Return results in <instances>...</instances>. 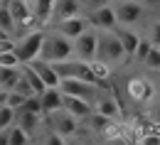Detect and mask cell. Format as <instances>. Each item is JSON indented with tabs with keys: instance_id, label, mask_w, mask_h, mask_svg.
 Returning <instances> with one entry per match:
<instances>
[{
	"instance_id": "cell-1",
	"label": "cell",
	"mask_w": 160,
	"mask_h": 145,
	"mask_svg": "<svg viewBox=\"0 0 160 145\" xmlns=\"http://www.w3.org/2000/svg\"><path fill=\"white\" fill-rule=\"evenodd\" d=\"M74 57V42L62 37L57 32H44V40H42V49H40V59L44 62H64V59H72Z\"/></svg>"
},
{
	"instance_id": "cell-2",
	"label": "cell",
	"mask_w": 160,
	"mask_h": 145,
	"mask_svg": "<svg viewBox=\"0 0 160 145\" xmlns=\"http://www.w3.org/2000/svg\"><path fill=\"white\" fill-rule=\"evenodd\" d=\"M126 49H123V44L121 40L116 37V32L113 30H103L99 32V47H96V59H101L103 64H108L111 69L113 66H121V64L126 62Z\"/></svg>"
},
{
	"instance_id": "cell-3",
	"label": "cell",
	"mask_w": 160,
	"mask_h": 145,
	"mask_svg": "<svg viewBox=\"0 0 160 145\" xmlns=\"http://www.w3.org/2000/svg\"><path fill=\"white\" fill-rule=\"evenodd\" d=\"M42 40H44V30H32V32H27V35H22V37L15 40L12 52L18 54L20 64H30L32 59H37V57H40Z\"/></svg>"
},
{
	"instance_id": "cell-4",
	"label": "cell",
	"mask_w": 160,
	"mask_h": 145,
	"mask_svg": "<svg viewBox=\"0 0 160 145\" xmlns=\"http://www.w3.org/2000/svg\"><path fill=\"white\" fill-rule=\"evenodd\" d=\"M113 12H116V22L123 27H136L145 17V5L140 0H116L111 2Z\"/></svg>"
},
{
	"instance_id": "cell-5",
	"label": "cell",
	"mask_w": 160,
	"mask_h": 145,
	"mask_svg": "<svg viewBox=\"0 0 160 145\" xmlns=\"http://www.w3.org/2000/svg\"><path fill=\"white\" fill-rule=\"evenodd\" d=\"M47 128H49L52 133L62 135L64 140H69V138H74L77 130H79V118H74L67 108H57V111H49V113H47Z\"/></svg>"
},
{
	"instance_id": "cell-6",
	"label": "cell",
	"mask_w": 160,
	"mask_h": 145,
	"mask_svg": "<svg viewBox=\"0 0 160 145\" xmlns=\"http://www.w3.org/2000/svg\"><path fill=\"white\" fill-rule=\"evenodd\" d=\"M59 79H84V81H94L96 84V76L91 71V64L84 62V59H64V62H57L54 64Z\"/></svg>"
},
{
	"instance_id": "cell-7",
	"label": "cell",
	"mask_w": 160,
	"mask_h": 145,
	"mask_svg": "<svg viewBox=\"0 0 160 145\" xmlns=\"http://www.w3.org/2000/svg\"><path fill=\"white\" fill-rule=\"evenodd\" d=\"M96 47H99V30L96 27H86L74 40V57L84 59V62H94L96 59Z\"/></svg>"
},
{
	"instance_id": "cell-8",
	"label": "cell",
	"mask_w": 160,
	"mask_h": 145,
	"mask_svg": "<svg viewBox=\"0 0 160 145\" xmlns=\"http://www.w3.org/2000/svg\"><path fill=\"white\" fill-rule=\"evenodd\" d=\"M49 27H52V32H57V35H62V37H67V40L74 42L86 27H91V22H89L86 15H74V17H67V20L54 22V25H49Z\"/></svg>"
},
{
	"instance_id": "cell-9",
	"label": "cell",
	"mask_w": 160,
	"mask_h": 145,
	"mask_svg": "<svg viewBox=\"0 0 160 145\" xmlns=\"http://www.w3.org/2000/svg\"><path fill=\"white\" fill-rule=\"evenodd\" d=\"M91 106H94L96 113L111 118V121H118L121 118V106H118V101H116V96L108 94V91H99V89H96V94H94V99H91Z\"/></svg>"
},
{
	"instance_id": "cell-10",
	"label": "cell",
	"mask_w": 160,
	"mask_h": 145,
	"mask_svg": "<svg viewBox=\"0 0 160 145\" xmlns=\"http://www.w3.org/2000/svg\"><path fill=\"white\" fill-rule=\"evenodd\" d=\"M99 84L94 81H84V79H59V91L62 94H69V96H81L86 101L94 99Z\"/></svg>"
},
{
	"instance_id": "cell-11",
	"label": "cell",
	"mask_w": 160,
	"mask_h": 145,
	"mask_svg": "<svg viewBox=\"0 0 160 145\" xmlns=\"http://www.w3.org/2000/svg\"><path fill=\"white\" fill-rule=\"evenodd\" d=\"M86 17H89V22H91V27H96L99 32H103V30H116V27H118V22H116V12H113L111 2L89 10Z\"/></svg>"
},
{
	"instance_id": "cell-12",
	"label": "cell",
	"mask_w": 160,
	"mask_h": 145,
	"mask_svg": "<svg viewBox=\"0 0 160 145\" xmlns=\"http://www.w3.org/2000/svg\"><path fill=\"white\" fill-rule=\"evenodd\" d=\"M62 108H67L74 118H89L91 116V111H94V106L91 101H86V99H81V96H69V94H62Z\"/></svg>"
},
{
	"instance_id": "cell-13",
	"label": "cell",
	"mask_w": 160,
	"mask_h": 145,
	"mask_svg": "<svg viewBox=\"0 0 160 145\" xmlns=\"http://www.w3.org/2000/svg\"><path fill=\"white\" fill-rule=\"evenodd\" d=\"M74 15H81V0H54L49 25H54L59 20H67V17H74Z\"/></svg>"
},
{
	"instance_id": "cell-14",
	"label": "cell",
	"mask_w": 160,
	"mask_h": 145,
	"mask_svg": "<svg viewBox=\"0 0 160 145\" xmlns=\"http://www.w3.org/2000/svg\"><path fill=\"white\" fill-rule=\"evenodd\" d=\"M5 5H8V10H10L15 25H18V30L35 22V17H32V12H30V7H27L25 0H5Z\"/></svg>"
},
{
	"instance_id": "cell-15",
	"label": "cell",
	"mask_w": 160,
	"mask_h": 145,
	"mask_svg": "<svg viewBox=\"0 0 160 145\" xmlns=\"http://www.w3.org/2000/svg\"><path fill=\"white\" fill-rule=\"evenodd\" d=\"M32 17L37 25H49V17H52V7H54V0H25Z\"/></svg>"
},
{
	"instance_id": "cell-16",
	"label": "cell",
	"mask_w": 160,
	"mask_h": 145,
	"mask_svg": "<svg viewBox=\"0 0 160 145\" xmlns=\"http://www.w3.org/2000/svg\"><path fill=\"white\" fill-rule=\"evenodd\" d=\"M30 66L42 76L44 86H59V74H57V69H54V64H52V62H44V59L37 57V59L30 62Z\"/></svg>"
},
{
	"instance_id": "cell-17",
	"label": "cell",
	"mask_w": 160,
	"mask_h": 145,
	"mask_svg": "<svg viewBox=\"0 0 160 145\" xmlns=\"http://www.w3.org/2000/svg\"><path fill=\"white\" fill-rule=\"evenodd\" d=\"M15 123L20 125L30 138H32V135L40 130V125H42V113H32V111H22V108H18Z\"/></svg>"
},
{
	"instance_id": "cell-18",
	"label": "cell",
	"mask_w": 160,
	"mask_h": 145,
	"mask_svg": "<svg viewBox=\"0 0 160 145\" xmlns=\"http://www.w3.org/2000/svg\"><path fill=\"white\" fill-rule=\"evenodd\" d=\"M113 32H116V37L121 40L123 49H126V54L133 57V54H136V47H138V42H140V35L133 30V27H123V25H118Z\"/></svg>"
},
{
	"instance_id": "cell-19",
	"label": "cell",
	"mask_w": 160,
	"mask_h": 145,
	"mask_svg": "<svg viewBox=\"0 0 160 145\" xmlns=\"http://www.w3.org/2000/svg\"><path fill=\"white\" fill-rule=\"evenodd\" d=\"M40 99H42V116H47L49 111L62 108V91H59V86H47V89L40 94Z\"/></svg>"
},
{
	"instance_id": "cell-20",
	"label": "cell",
	"mask_w": 160,
	"mask_h": 145,
	"mask_svg": "<svg viewBox=\"0 0 160 145\" xmlns=\"http://www.w3.org/2000/svg\"><path fill=\"white\" fill-rule=\"evenodd\" d=\"M20 79V64L18 66H5V64H0V89L2 91H10L15 84Z\"/></svg>"
},
{
	"instance_id": "cell-21",
	"label": "cell",
	"mask_w": 160,
	"mask_h": 145,
	"mask_svg": "<svg viewBox=\"0 0 160 145\" xmlns=\"http://www.w3.org/2000/svg\"><path fill=\"white\" fill-rule=\"evenodd\" d=\"M126 91H128V96L133 99V101H145L148 96H150V86L145 79H131L128 86H126Z\"/></svg>"
},
{
	"instance_id": "cell-22",
	"label": "cell",
	"mask_w": 160,
	"mask_h": 145,
	"mask_svg": "<svg viewBox=\"0 0 160 145\" xmlns=\"http://www.w3.org/2000/svg\"><path fill=\"white\" fill-rule=\"evenodd\" d=\"M20 74L27 79V81H30V86H32L37 94H42V91L47 89V86H44V81H42V76L35 71V69H32V66H30V64H20Z\"/></svg>"
},
{
	"instance_id": "cell-23",
	"label": "cell",
	"mask_w": 160,
	"mask_h": 145,
	"mask_svg": "<svg viewBox=\"0 0 160 145\" xmlns=\"http://www.w3.org/2000/svg\"><path fill=\"white\" fill-rule=\"evenodd\" d=\"M8 145H30V135L18 123H12L8 128Z\"/></svg>"
},
{
	"instance_id": "cell-24",
	"label": "cell",
	"mask_w": 160,
	"mask_h": 145,
	"mask_svg": "<svg viewBox=\"0 0 160 145\" xmlns=\"http://www.w3.org/2000/svg\"><path fill=\"white\" fill-rule=\"evenodd\" d=\"M0 30H2L5 35H10V37H15V32H18V25H15V20H12L8 5L0 7Z\"/></svg>"
},
{
	"instance_id": "cell-25",
	"label": "cell",
	"mask_w": 160,
	"mask_h": 145,
	"mask_svg": "<svg viewBox=\"0 0 160 145\" xmlns=\"http://www.w3.org/2000/svg\"><path fill=\"white\" fill-rule=\"evenodd\" d=\"M89 64H91V71H94V76H96V84L108 81V76H111V66H108V64H103L101 59H94V62H89Z\"/></svg>"
},
{
	"instance_id": "cell-26",
	"label": "cell",
	"mask_w": 160,
	"mask_h": 145,
	"mask_svg": "<svg viewBox=\"0 0 160 145\" xmlns=\"http://www.w3.org/2000/svg\"><path fill=\"white\" fill-rule=\"evenodd\" d=\"M15 116H18V111L15 108H10V106H0V130H8L10 125L15 123Z\"/></svg>"
},
{
	"instance_id": "cell-27",
	"label": "cell",
	"mask_w": 160,
	"mask_h": 145,
	"mask_svg": "<svg viewBox=\"0 0 160 145\" xmlns=\"http://www.w3.org/2000/svg\"><path fill=\"white\" fill-rule=\"evenodd\" d=\"M25 99L27 96H22L20 91H5V106H10V108H20L22 104H25Z\"/></svg>"
},
{
	"instance_id": "cell-28",
	"label": "cell",
	"mask_w": 160,
	"mask_h": 145,
	"mask_svg": "<svg viewBox=\"0 0 160 145\" xmlns=\"http://www.w3.org/2000/svg\"><path fill=\"white\" fill-rule=\"evenodd\" d=\"M153 47H155V44H153V42L148 40V37H140V42H138V47H136V54H133V57L143 62V59L148 57V52H150Z\"/></svg>"
},
{
	"instance_id": "cell-29",
	"label": "cell",
	"mask_w": 160,
	"mask_h": 145,
	"mask_svg": "<svg viewBox=\"0 0 160 145\" xmlns=\"http://www.w3.org/2000/svg\"><path fill=\"white\" fill-rule=\"evenodd\" d=\"M10 91H20L22 96H35V94H37V91H35V89L30 86V81H27V79H25L22 74H20V79H18V84H15V86H12Z\"/></svg>"
},
{
	"instance_id": "cell-30",
	"label": "cell",
	"mask_w": 160,
	"mask_h": 145,
	"mask_svg": "<svg viewBox=\"0 0 160 145\" xmlns=\"http://www.w3.org/2000/svg\"><path fill=\"white\" fill-rule=\"evenodd\" d=\"M143 64H145L148 69H160V47H153V49L148 52V57L143 59Z\"/></svg>"
},
{
	"instance_id": "cell-31",
	"label": "cell",
	"mask_w": 160,
	"mask_h": 145,
	"mask_svg": "<svg viewBox=\"0 0 160 145\" xmlns=\"http://www.w3.org/2000/svg\"><path fill=\"white\" fill-rule=\"evenodd\" d=\"M0 64H5V66H18L20 59H18V54H15L12 49H8V52H0Z\"/></svg>"
},
{
	"instance_id": "cell-32",
	"label": "cell",
	"mask_w": 160,
	"mask_h": 145,
	"mask_svg": "<svg viewBox=\"0 0 160 145\" xmlns=\"http://www.w3.org/2000/svg\"><path fill=\"white\" fill-rule=\"evenodd\" d=\"M148 40L153 42L155 47H160V20H155L150 27H148Z\"/></svg>"
},
{
	"instance_id": "cell-33",
	"label": "cell",
	"mask_w": 160,
	"mask_h": 145,
	"mask_svg": "<svg viewBox=\"0 0 160 145\" xmlns=\"http://www.w3.org/2000/svg\"><path fill=\"white\" fill-rule=\"evenodd\" d=\"M42 145H67V140H64L62 135H57V133H52V130H49V133L44 135Z\"/></svg>"
},
{
	"instance_id": "cell-34",
	"label": "cell",
	"mask_w": 160,
	"mask_h": 145,
	"mask_svg": "<svg viewBox=\"0 0 160 145\" xmlns=\"http://www.w3.org/2000/svg\"><path fill=\"white\" fill-rule=\"evenodd\" d=\"M111 0H81V7L86 10H94V7H101V5H108Z\"/></svg>"
},
{
	"instance_id": "cell-35",
	"label": "cell",
	"mask_w": 160,
	"mask_h": 145,
	"mask_svg": "<svg viewBox=\"0 0 160 145\" xmlns=\"http://www.w3.org/2000/svg\"><path fill=\"white\" fill-rule=\"evenodd\" d=\"M140 145H160V133H148V135H143L140 138Z\"/></svg>"
},
{
	"instance_id": "cell-36",
	"label": "cell",
	"mask_w": 160,
	"mask_h": 145,
	"mask_svg": "<svg viewBox=\"0 0 160 145\" xmlns=\"http://www.w3.org/2000/svg\"><path fill=\"white\" fill-rule=\"evenodd\" d=\"M0 145H8V130H0Z\"/></svg>"
},
{
	"instance_id": "cell-37",
	"label": "cell",
	"mask_w": 160,
	"mask_h": 145,
	"mask_svg": "<svg viewBox=\"0 0 160 145\" xmlns=\"http://www.w3.org/2000/svg\"><path fill=\"white\" fill-rule=\"evenodd\" d=\"M5 104V91H2V89H0V106Z\"/></svg>"
}]
</instances>
